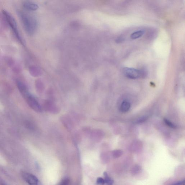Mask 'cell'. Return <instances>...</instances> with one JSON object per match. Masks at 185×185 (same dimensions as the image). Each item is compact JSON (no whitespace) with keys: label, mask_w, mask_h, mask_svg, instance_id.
Listing matches in <instances>:
<instances>
[{"label":"cell","mask_w":185,"mask_h":185,"mask_svg":"<svg viewBox=\"0 0 185 185\" xmlns=\"http://www.w3.org/2000/svg\"><path fill=\"white\" fill-rule=\"evenodd\" d=\"M18 15L24 30L28 34L32 35L36 31L37 26V21L33 16L25 10L18 11Z\"/></svg>","instance_id":"6da1fadb"},{"label":"cell","mask_w":185,"mask_h":185,"mask_svg":"<svg viewBox=\"0 0 185 185\" xmlns=\"http://www.w3.org/2000/svg\"><path fill=\"white\" fill-rule=\"evenodd\" d=\"M2 13L10 28L13 30V31L18 41L20 43H21L22 45L23 46L25 45L23 38H22L21 35L20 34L17 23H16L15 18L7 10H3Z\"/></svg>","instance_id":"7a4b0ae2"},{"label":"cell","mask_w":185,"mask_h":185,"mask_svg":"<svg viewBox=\"0 0 185 185\" xmlns=\"http://www.w3.org/2000/svg\"><path fill=\"white\" fill-rule=\"evenodd\" d=\"M124 75L127 78L132 79H135L142 76L141 71L134 68L125 67L123 71Z\"/></svg>","instance_id":"3957f363"},{"label":"cell","mask_w":185,"mask_h":185,"mask_svg":"<svg viewBox=\"0 0 185 185\" xmlns=\"http://www.w3.org/2000/svg\"><path fill=\"white\" fill-rule=\"evenodd\" d=\"M25 98L28 105L33 110L37 112L41 111V107L35 98L29 94Z\"/></svg>","instance_id":"277c9868"},{"label":"cell","mask_w":185,"mask_h":185,"mask_svg":"<svg viewBox=\"0 0 185 185\" xmlns=\"http://www.w3.org/2000/svg\"><path fill=\"white\" fill-rule=\"evenodd\" d=\"M23 177L29 185H38V179L33 175L28 173H24L23 174Z\"/></svg>","instance_id":"5b68a950"},{"label":"cell","mask_w":185,"mask_h":185,"mask_svg":"<svg viewBox=\"0 0 185 185\" xmlns=\"http://www.w3.org/2000/svg\"><path fill=\"white\" fill-rule=\"evenodd\" d=\"M44 109L48 112L52 114H57L58 113V108L50 101H46L44 103Z\"/></svg>","instance_id":"8992f818"},{"label":"cell","mask_w":185,"mask_h":185,"mask_svg":"<svg viewBox=\"0 0 185 185\" xmlns=\"http://www.w3.org/2000/svg\"><path fill=\"white\" fill-rule=\"evenodd\" d=\"M23 6L24 9L27 11H34L38 9V5L29 1H23Z\"/></svg>","instance_id":"52a82bcc"},{"label":"cell","mask_w":185,"mask_h":185,"mask_svg":"<svg viewBox=\"0 0 185 185\" xmlns=\"http://www.w3.org/2000/svg\"><path fill=\"white\" fill-rule=\"evenodd\" d=\"M17 84L18 89H19L20 93L23 95V96L25 98L29 94L27 87L25 85L23 82L20 81H17Z\"/></svg>","instance_id":"ba28073f"},{"label":"cell","mask_w":185,"mask_h":185,"mask_svg":"<svg viewBox=\"0 0 185 185\" xmlns=\"http://www.w3.org/2000/svg\"><path fill=\"white\" fill-rule=\"evenodd\" d=\"M131 105L129 102L125 101L122 103L120 107V111L122 113H125L129 110Z\"/></svg>","instance_id":"9c48e42d"},{"label":"cell","mask_w":185,"mask_h":185,"mask_svg":"<svg viewBox=\"0 0 185 185\" xmlns=\"http://www.w3.org/2000/svg\"><path fill=\"white\" fill-rule=\"evenodd\" d=\"M144 31L143 30H139L131 34V38L132 39L136 40L141 37L144 35Z\"/></svg>","instance_id":"30bf717a"},{"label":"cell","mask_w":185,"mask_h":185,"mask_svg":"<svg viewBox=\"0 0 185 185\" xmlns=\"http://www.w3.org/2000/svg\"><path fill=\"white\" fill-rule=\"evenodd\" d=\"M104 176V180L105 182V185H113L114 181L108 175L106 172H105L103 174Z\"/></svg>","instance_id":"8fae6325"},{"label":"cell","mask_w":185,"mask_h":185,"mask_svg":"<svg viewBox=\"0 0 185 185\" xmlns=\"http://www.w3.org/2000/svg\"><path fill=\"white\" fill-rule=\"evenodd\" d=\"M141 166L139 165L134 166L131 170V174L133 175H135L141 172Z\"/></svg>","instance_id":"7c38bea8"},{"label":"cell","mask_w":185,"mask_h":185,"mask_svg":"<svg viewBox=\"0 0 185 185\" xmlns=\"http://www.w3.org/2000/svg\"><path fill=\"white\" fill-rule=\"evenodd\" d=\"M123 154V152L121 150H115L112 152V156L114 158H118Z\"/></svg>","instance_id":"4fadbf2b"},{"label":"cell","mask_w":185,"mask_h":185,"mask_svg":"<svg viewBox=\"0 0 185 185\" xmlns=\"http://www.w3.org/2000/svg\"><path fill=\"white\" fill-rule=\"evenodd\" d=\"M101 136L100 132L98 131H93L91 134V138L95 141H97L98 139H100Z\"/></svg>","instance_id":"5bb4252c"},{"label":"cell","mask_w":185,"mask_h":185,"mask_svg":"<svg viewBox=\"0 0 185 185\" xmlns=\"http://www.w3.org/2000/svg\"><path fill=\"white\" fill-rule=\"evenodd\" d=\"M164 123H165L166 125H168V126L172 128V129H175L176 128V126L173 124L172 122H171L168 119H164Z\"/></svg>","instance_id":"9a60e30c"},{"label":"cell","mask_w":185,"mask_h":185,"mask_svg":"<svg viewBox=\"0 0 185 185\" xmlns=\"http://www.w3.org/2000/svg\"><path fill=\"white\" fill-rule=\"evenodd\" d=\"M96 184L97 185H105V182L104 179L99 177L97 179Z\"/></svg>","instance_id":"2e32d148"},{"label":"cell","mask_w":185,"mask_h":185,"mask_svg":"<svg viewBox=\"0 0 185 185\" xmlns=\"http://www.w3.org/2000/svg\"><path fill=\"white\" fill-rule=\"evenodd\" d=\"M148 118L146 117H143L139 118L136 121L135 123H141L144 122L146 121L147 119Z\"/></svg>","instance_id":"e0dca14e"},{"label":"cell","mask_w":185,"mask_h":185,"mask_svg":"<svg viewBox=\"0 0 185 185\" xmlns=\"http://www.w3.org/2000/svg\"><path fill=\"white\" fill-rule=\"evenodd\" d=\"M70 180L68 178H65L62 181L59 185H69Z\"/></svg>","instance_id":"ac0fdd59"},{"label":"cell","mask_w":185,"mask_h":185,"mask_svg":"<svg viewBox=\"0 0 185 185\" xmlns=\"http://www.w3.org/2000/svg\"><path fill=\"white\" fill-rule=\"evenodd\" d=\"M185 180L181 181L175 183L172 185H185Z\"/></svg>","instance_id":"d6986e66"}]
</instances>
